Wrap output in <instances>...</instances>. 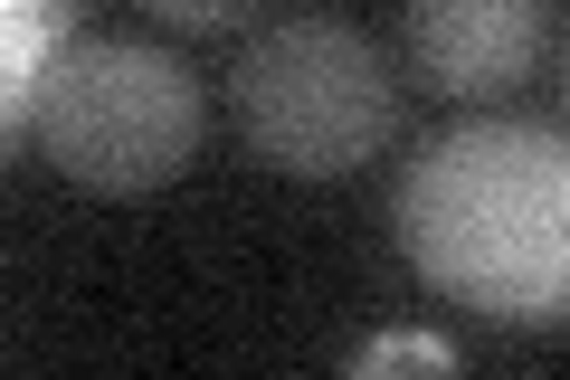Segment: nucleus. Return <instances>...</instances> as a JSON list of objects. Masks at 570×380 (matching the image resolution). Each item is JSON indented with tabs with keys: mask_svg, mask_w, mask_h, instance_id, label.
Returning a JSON list of instances; mask_svg holds the SVG:
<instances>
[{
	"mask_svg": "<svg viewBox=\"0 0 570 380\" xmlns=\"http://www.w3.org/2000/svg\"><path fill=\"white\" fill-rule=\"evenodd\" d=\"M343 380H466V361H456L448 333H419V323H390V333H371L362 352H352Z\"/></svg>",
	"mask_w": 570,
	"mask_h": 380,
	"instance_id": "423d86ee",
	"label": "nucleus"
},
{
	"mask_svg": "<svg viewBox=\"0 0 570 380\" xmlns=\"http://www.w3.org/2000/svg\"><path fill=\"white\" fill-rule=\"evenodd\" d=\"M400 247L485 323H561L570 304V143L551 124H456L400 172Z\"/></svg>",
	"mask_w": 570,
	"mask_h": 380,
	"instance_id": "f257e3e1",
	"label": "nucleus"
},
{
	"mask_svg": "<svg viewBox=\"0 0 570 380\" xmlns=\"http://www.w3.org/2000/svg\"><path fill=\"white\" fill-rule=\"evenodd\" d=\"M400 124L381 39L352 20H276L238 58V134L285 181H343Z\"/></svg>",
	"mask_w": 570,
	"mask_h": 380,
	"instance_id": "7ed1b4c3",
	"label": "nucleus"
},
{
	"mask_svg": "<svg viewBox=\"0 0 570 380\" xmlns=\"http://www.w3.org/2000/svg\"><path fill=\"white\" fill-rule=\"evenodd\" d=\"M200 124H209L200 77L153 39H67L39 77V105H29L39 153L105 201L171 191L200 153Z\"/></svg>",
	"mask_w": 570,
	"mask_h": 380,
	"instance_id": "f03ea898",
	"label": "nucleus"
},
{
	"mask_svg": "<svg viewBox=\"0 0 570 380\" xmlns=\"http://www.w3.org/2000/svg\"><path fill=\"white\" fill-rule=\"evenodd\" d=\"M163 20H171V29H238L247 10H238V0H228V10H219V0H171Z\"/></svg>",
	"mask_w": 570,
	"mask_h": 380,
	"instance_id": "0eeeda50",
	"label": "nucleus"
},
{
	"mask_svg": "<svg viewBox=\"0 0 570 380\" xmlns=\"http://www.w3.org/2000/svg\"><path fill=\"white\" fill-rule=\"evenodd\" d=\"M561 48L551 0H419L400 20V58L438 96H504Z\"/></svg>",
	"mask_w": 570,
	"mask_h": 380,
	"instance_id": "20e7f679",
	"label": "nucleus"
},
{
	"mask_svg": "<svg viewBox=\"0 0 570 380\" xmlns=\"http://www.w3.org/2000/svg\"><path fill=\"white\" fill-rule=\"evenodd\" d=\"M77 39V20H67L58 0H0V143L29 134V105H39V77L48 58Z\"/></svg>",
	"mask_w": 570,
	"mask_h": 380,
	"instance_id": "39448f33",
	"label": "nucleus"
}]
</instances>
